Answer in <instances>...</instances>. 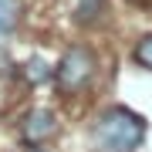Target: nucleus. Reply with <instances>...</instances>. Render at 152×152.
<instances>
[{"mask_svg":"<svg viewBox=\"0 0 152 152\" xmlns=\"http://www.w3.org/2000/svg\"><path fill=\"white\" fill-rule=\"evenodd\" d=\"M105 14V0H78V10H75V20L85 24V27H95Z\"/></svg>","mask_w":152,"mask_h":152,"instance_id":"obj_5","label":"nucleus"},{"mask_svg":"<svg viewBox=\"0 0 152 152\" xmlns=\"http://www.w3.org/2000/svg\"><path fill=\"white\" fill-rule=\"evenodd\" d=\"M98 71V61H95V51L85 48V44H71V48L61 54L58 68H54V85L61 95H78L81 88L91 85Z\"/></svg>","mask_w":152,"mask_h":152,"instance_id":"obj_2","label":"nucleus"},{"mask_svg":"<svg viewBox=\"0 0 152 152\" xmlns=\"http://www.w3.org/2000/svg\"><path fill=\"white\" fill-rule=\"evenodd\" d=\"M132 61H135V64H142L145 71H152V34H145V37L135 44V51H132Z\"/></svg>","mask_w":152,"mask_h":152,"instance_id":"obj_6","label":"nucleus"},{"mask_svg":"<svg viewBox=\"0 0 152 152\" xmlns=\"http://www.w3.org/2000/svg\"><path fill=\"white\" fill-rule=\"evenodd\" d=\"M20 14H24L20 0H0V41L14 37V31L20 27Z\"/></svg>","mask_w":152,"mask_h":152,"instance_id":"obj_4","label":"nucleus"},{"mask_svg":"<svg viewBox=\"0 0 152 152\" xmlns=\"http://www.w3.org/2000/svg\"><path fill=\"white\" fill-rule=\"evenodd\" d=\"M142 139H145V118L125 105L105 108L88 132L91 152H135Z\"/></svg>","mask_w":152,"mask_h":152,"instance_id":"obj_1","label":"nucleus"},{"mask_svg":"<svg viewBox=\"0 0 152 152\" xmlns=\"http://www.w3.org/2000/svg\"><path fill=\"white\" fill-rule=\"evenodd\" d=\"M27 78L31 81H48V78H54V71H48V64H44L41 58H34L27 64Z\"/></svg>","mask_w":152,"mask_h":152,"instance_id":"obj_7","label":"nucleus"},{"mask_svg":"<svg viewBox=\"0 0 152 152\" xmlns=\"http://www.w3.org/2000/svg\"><path fill=\"white\" fill-rule=\"evenodd\" d=\"M31 152H48V149H37V145H31Z\"/></svg>","mask_w":152,"mask_h":152,"instance_id":"obj_8","label":"nucleus"},{"mask_svg":"<svg viewBox=\"0 0 152 152\" xmlns=\"http://www.w3.org/2000/svg\"><path fill=\"white\" fill-rule=\"evenodd\" d=\"M54 132H58V115L51 108H31L24 115V122H20V135H24L27 145H41V142H48Z\"/></svg>","mask_w":152,"mask_h":152,"instance_id":"obj_3","label":"nucleus"}]
</instances>
